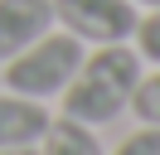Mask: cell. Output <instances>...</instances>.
Masks as SVG:
<instances>
[{
    "instance_id": "cell-1",
    "label": "cell",
    "mask_w": 160,
    "mask_h": 155,
    "mask_svg": "<svg viewBox=\"0 0 160 155\" xmlns=\"http://www.w3.org/2000/svg\"><path fill=\"white\" fill-rule=\"evenodd\" d=\"M141 82V53L126 44H102L82 58V68L73 73V82L63 87V116L82 126H107L121 112H131V92Z\"/></svg>"
},
{
    "instance_id": "cell-2",
    "label": "cell",
    "mask_w": 160,
    "mask_h": 155,
    "mask_svg": "<svg viewBox=\"0 0 160 155\" xmlns=\"http://www.w3.org/2000/svg\"><path fill=\"white\" fill-rule=\"evenodd\" d=\"M82 58H88L82 39H73L68 29H49V34H39L29 48H20L5 63V87L20 92V97H29V102L58 97L73 82V73L82 68Z\"/></svg>"
},
{
    "instance_id": "cell-3",
    "label": "cell",
    "mask_w": 160,
    "mask_h": 155,
    "mask_svg": "<svg viewBox=\"0 0 160 155\" xmlns=\"http://www.w3.org/2000/svg\"><path fill=\"white\" fill-rule=\"evenodd\" d=\"M53 19L82 44H126L136 34V5L131 0H53Z\"/></svg>"
},
{
    "instance_id": "cell-4",
    "label": "cell",
    "mask_w": 160,
    "mask_h": 155,
    "mask_svg": "<svg viewBox=\"0 0 160 155\" xmlns=\"http://www.w3.org/2000/svg\"><path fill=\"white\" fill-rule=\"evenodd\" d=\"M53 29V0H0V63Z\"/></svg>"
},
{
    "instance_id": "cell-5",
    "label": "cell",
    "mask_w": 160,
    "mask_h": 155,
    "mask_svg": "<svg viewBox=\"0 0 160 155\" xmlns=\"http://www.w3.org/2000/svg\"><path fill=\"white\" fill-rule=\"evenodd\" d=\"M53 116L44 112L39 102L20 92H0V150H15V145H39L44 131H49Z\"/></svg>"
},
{
    "instance_id": "cell-6",
    "label": "cell",
    "mask_w": 160,
    "mask_h": 155,
    "mask_svg": "<svg viewBox=\"0 0 160 155\" xmlns=\"http://www.w3.org/2000/svg\"><path fill=\"white\" fill-rule=\"evenodd\" d=\"M39 155H107V150H102V141H97L92 126L73 121V116H58V121H49V131H44Z\"/></svg>"
},
{
    "instance_id": "cell-7",
    "label": "cell",
    "mask_w": 160,
    "mask_h": 155,
    "mask_svg": "<svg viewBox=\"0 0 160 155\" xmlns=\"http://www.w3.org/2000/svg\"><path fill=\"white\" fill-rule=\"evenodd\" d=\"M131 112L141 116V126H160V68L141 73L136 92H131Z\"/></svg>"
},
{
    "instance_id": "cell-8",
    "label": "cell",
    "mask_w": 160,
    "mask_h": 155,
    "mask_svg": "<svg viewBox=\"0 0 160 155\" xmlns=\"http://www.w3.org/2000/svg\"><path fill=\"white\" fill-rule=\"evenodd\" d=\"M136 53L146 58V63H155L160 68V10H150V15H141L136 19Z\"/></svg>"
},
{
    "instance_id": "cell-9",
    "label": "cell",
    "mask_w": 160,
    "mask_h": 155,
    "mask_svg": "<svg viewBox=\"0 0 160 155\" xmlns=\"http://www.w3.org/2000/svg\"><path fill=\"white\" fill-rule=\"evenodd\" d=\"M112 155H160V126H136Z\"/></svg>"
},
{
    "instance_id": "cell-10",
    "label": "cell",
    "mask_w": 160,
    "mask_h": 155,
    "mask_svg": "<svg viewBox=\"0 0 160 155\" xmlns=\"http://www.w3.org/2000/svg\"><path fill=\"white\" fill-rule=\"evenodd\" d=\"M0 155H39L34 145H15V150H0Z\"/></svg>"
},
{
    "instance_id": "cell-11",
    "label": "cell",
    "mask_w": 160,
    "mask_h": 155,
    "mask_svg": "<svg viewBox=\"0 0 160 155\" xmlns=\"http://www.w3.org/2000/svg\"><path fill=\"white\" fill-rule=\"evenodd\" d=\"M131 5H146V10H160V0H131Z\"/></svg>"
}]
</instances>
